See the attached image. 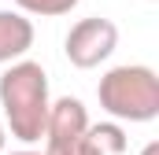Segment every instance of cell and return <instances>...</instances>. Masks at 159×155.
<instances>
[{"label": "cell", "instance_id": "1", "mask_svg": "<svg viewBox=\"0 0 159 155\" xmlns=\"http://www.w3.org/2000/svg\"><path fill=\"white\" fill-rule=\"evenodd\" d=\"M0 107H4V129H11L15 140L37 144L48 122V74L37 59H19L0 74Z\"/></svg>", "mask_w": 159, "mask_h": 155}, {"label": "cell", "instance_id": "2", "mask_svg": "<svg viewBox=\"0 0 159 155\" xmlns=\"http://www.w3.org/2000/svg\"><path fill=\"white\" fill-rule=\"evenodd\" d=\"M96 100L115 122H152L159 115V74L144 63L111 67L96 85Z\"/></svg>", "mask_w": 159, "mask_h": 155}, {"label": "cell", "instance_id": "3", "mask_svg": "<svg viewBox=\"0 0 159 155\" xmlns=\"http://www.w3.org/2000/svg\"><path fill=\"white\" fill-rule=\"evenodd\" d=\"M115 48H119V26L111 19H100V15L78 19L63 37V52H67L70 67H78V70L100 67L104 59H111Z\"/></svg>", "mask_w": 159, "mask_h": 155}, {"label": "cell", "instance_id": "4", "mask_svg": "<svg viewBox=\"0 0 159 155\" xmlns=\"http://www.w3.org/2000/svg\"><path fill=\"white\" fill-rule=\"evenodd\" d=\"M89 129V111L78 96H59L48 107L44 122V152L41 155H81V137Z\"/></svg>", "mask_w": 159, "mask_h": 155}, {"label": "cell", "instance_id": "5", "mask_svg": "<svg viewBox=\"0 0 159 155\" xmlns=\"http://www.w3.org/2000/svg\"><path fill=\"white\" fill-rule=\"evenodd\" d=\"M34 48V22L19 11H0V63H19Z\"/></svg>", "mask_w": 159, "mask_h": 155}, {"label": "cell", "instance_id": "6", "mask_svg": "<svg viewBox=\"0 0 159 155\" xmlns=\"http://www.w3.org/2000/svg\"><path fill=\"white\" fill-rule=\"evenodd\" d=\"M126 152V133L119 122H89L81 137V155H122Z\"/></svg>", "mask_w": 159, "mask_h": 155}, {"label": "cell", "instance_id": "7", "mask_svg": "<svg viewBox=\"0 0 159 155\" xmlns=\"http://www.w3.org/2000/svg\"><path fill=\"white\" fill-rule=\"evenodd\" d=\"M19 15H41V19H59L78 7V0H15Z\"/></svg>", "mask_w": 159, "mask_h": 155}, {"label": "cell", "instance_id": "8", "mask_svg": "<svg viewBox=\"0 0 159 155\" xmlns=\"http://www.w3.org/2000/svg\"><path fill=\"white\" fill-rule=\"evenodd\" d=\"M141 155H159V140H148V144H144V152Z\"/></svg>", "mask_w": 159, "mask_h": 155}, {"label": "cell", "instance_id": "9", "mask_svg": "<svg viewBox=\"0 0 159 155\" xmlns=\"http://www.w3.org/2000/svg\"><path fill=\"white\" fill-rule=\"evenodd\" d=\"M4 144H7V129H4V122H0V155H4Z\"/></svg>", "mask_w": 159, "mask_h": 155}, {"label": "cell", "instance_id": "10", "mask_svg": "<svg viewBox=\"0 0 159 155\" xmlns=\"http://www.w3.org/2000/svg\"><path fill=\"white\" fill-rule=\"evenodd\" d=\"M4 155H41V152H4Z\"/></svg>", "mask_w": 159, "mask_h": 155}]
</instances>
